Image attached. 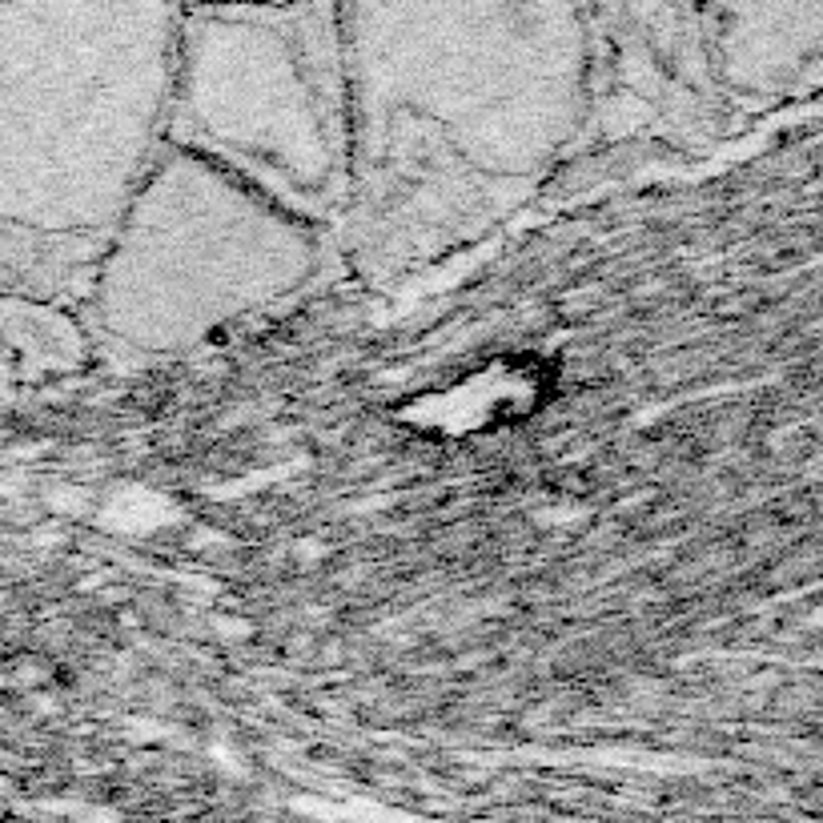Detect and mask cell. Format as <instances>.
I'll list each match as a JSON object with an SVG mask.
<instances>
[{
	"label": "cell",
	"instance_id": "6da1fadb",
	"mask_svg": "<svg viewBox=\"0 0 823 823\" xmlns=\"http://www.w3.org/2000/svg\"><path fill=\"white\" fill-rule=\"evenodd\" d=\"M563 394V366L551 354L511 350L479 366L458 370L455 378L418 389L394 406V423L418 442H479V438L519 430L555 406Z\"/></svg>",
	"mask_w": 823,
	"mask_h": 823
}]
</instances>
